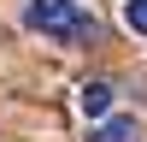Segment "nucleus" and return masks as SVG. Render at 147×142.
<instances>
[{
	"mask_svg": "<svg viewBox=\"0 0 147 142\" xmlns=\"http://www.w3.org/2000/svg\"><path fill=\"white\" fill-rule=\"evenodd\" d=\"M24 24L47 42H88L94 36V18L77 6V0H30L24 6Z\"/></svg>",
	"mask_w": 147,
	"mask_h": 142,
	"instance_id": "obj_1",
	"label": "nucleus"
},
{
	"mask_svg": "<svg viewBox=\"0 0 147 142\" xmlns=\"http://www.w3.org/2000/svg\"><path fill=\"white\" fill-rule=\"evenodd\" d=\"M112 101H118V89H112V83H82V89H77L82 118H112Z\"/></svg>",
	"mask_w": 147,
	"mask_h": 142,
	"instance_id": "obj_2",
	"label": "nucleus"
},
{
	"mask_svg": "<svg viewBox=\"0 0 147 142\" xmlns=\"http://www.w3.org/2000/svg\"><path fill=\"white\" fill-rule=\"evenodd\" d=\"M88 142H141V124L129 113H112V118H100V124L88 130Z\"/></svg>",
	"mask_w": 147,
	"mask_h": 142,
	"instance_id": "obj_3",
	"label": "nucleus"
},
{
	"mask_svg": "<svg viewBox=\"0 0 147 142\" xmlns=\"http://www.w3.org/2000/svg\"><path fill=\"white\" fill-rule=\"evenodd\" d=\"M124 24L136 36H147V0H124Z\"/></svg>",
	"mask_w": 147,
	"mask_h": 142,
	"instance_id": "obj_4",
	"label": "nucleus"
}]
</instances>
